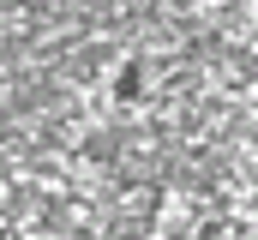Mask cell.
<instances>
[{"mask_svg": "<svg viewBox=\"0 0 258 240\" xmlns=\"http://www.w3.org/2000/svg\"><path fill=\"white\" fill-rule=\"evenodd\" d=\"M114 96H120V102H138V96H144V66H138V60H126V66H120Z\"/></svg>", "mask_w": 258, "mask_h": 240, "instance_id": "6da1fadb", "label": "cell"}]
</instances>
